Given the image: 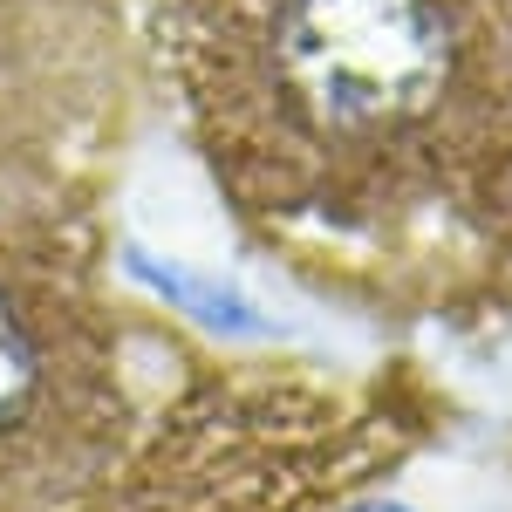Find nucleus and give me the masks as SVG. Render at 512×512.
<instances>
[{"label":"nucleus","instance_id":"obj_1","mask_svg":"<svg viewBox=\"0 0 512 512\" xmlns=\"http://www.w3.org/2000/svg\"><path fill=\"white\" fill-rule=\"evenodd\" d=\"M233 233L362 321H512V0H137Z\"/></svg>","mask_w":512,"mask_h":512},{"label":"nucleus","instance_id":"obj_2","mask_svg":"<svg viewBox=\"0 0 512 512\" xmlns=\"http://www.w3.org/2000/svg\"><path fill=\"white\" fill-rule=\"evenodd\" d=\"M437 396L308 362H178L76 512H342L417 458Z\"/></svg>","mask_w":512,"mask_h":512},{"label":"nucleus","instance_id":"obj_3","mask_svg":"<svg viewBox=\"0 0 512 512\" xmlns=\"http://www.w3.org/2000/svg\"><path fill=\"white\" fill-rule=\"evenodd\" d=\"M110 287V219L0 226V512H76L171 376Z\"/></svg>","mask_w":512,"mask_h":512},{"label":"nucleus","instance_id":"obj_4","mask_svg":"<svg viewBox=\"0 0 512 512\" xmlns=\"http://www.w3.org/2000/svg\"><path fill=\"white\" fill-rule=\"evenodd\" d=\"M137 69L123 0L0 14V226L110 205Z\"/></svg>","mask_w":512,"mask_h":512},{"label":"nucleus","instance_id":"obj_5","mask_svg":"<svg viewBox=\"0 0 512 512\" xmlns=\"http://www.w3.org/2000/svg\"><path fill=\"white\" fill-rule=\"evenodd\" d=\"M342 512H417V506H403V499H383V492H362V499H349Z\"/></svg>","mask_w":512,"mask_h":512},{"label":"nucleus","instance_id":"obj_6","mask_svg":"<svg viewBox=\"0 0 512 512\" xmlns=\"http://www.w3.org/2000/svg\"><path fill=\"white\" fill-rule=\"evenodd\" d=\"M7 7H82V0H0V14Z\"/></svg>","mask_w":512,"mask_h":512}]
</instances>
